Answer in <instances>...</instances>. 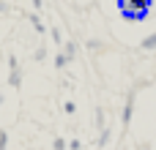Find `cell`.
<instances>
[{"instance_id": "1", "label": "cell", "mask_w": 156, "mask_h": 150, "mask_svg": "<svg viewBox=\"0 0 156 150\" xmlns=\"http://www.w3.org/2000/svg\"><path fill=\"white\" fill-rule=\"evenodd\" d=\"M121 8L123 11H134V14L143 16V11L148 8V0H121Z\"/></svg>"}]
</instances>
